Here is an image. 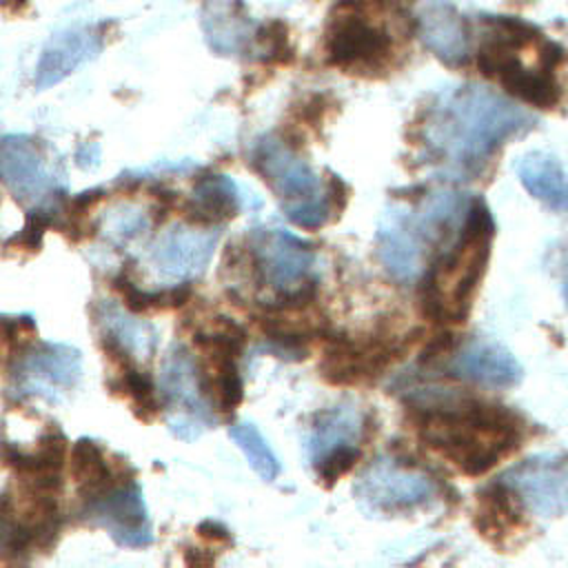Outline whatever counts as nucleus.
Returning <instances> with one entry per match:
<instances>
[{
    "label": "nucleus",
    "instance_id": "nucleus-24",
    "mask_svg": "<svg viewBox=\"0 0 568 568\" xmlns=\"http://www.w3.org/2000/svg\"><path fill=\"white\" fill-rule=\"evenodd\" d=\"M240 9L237 2H213L204 11L202 24L209 47L220 55L244 53L251 49V40L257 38L253 22Z\"/></svg>",
    "mask_w": 568,
    "mask_h": 568
},
{
    "label": "nucleus",
    "instance_id": "nucleus-31",
    "mask_svg": "<svg viewBox=\"0 0 568 568\" xmlns=\"http://www.w3.org/2000/svg\"><path fill=\"white\" fill-rule=\"evenodd\" d=\"M455 346H457L455 335H453L450 331H439V333H435V335L426 342V346L422 348L419 362L424 364V362H433V359H437V357H442V355H448V353L455 351Z\"/></svg>",
    "mask_w": 568,
    "mask_h": 568
},
{
    "label": "nucleus",
    "instance_id": "nucleus-11",
    "mask_svg": "<svg viewBox=\"0 0 568 568\" xmlns=\"http://www.w3.org/2000/svg\"><path fill=\"white\" fill-rule=\"evenodd\" d=\"M248 164L282 202V213L328 195V191L322 193L317 173L286 138L268 133L255 140Z\"/></svg>",
    "mask_w": 568,
    "mask_h": 568
},
{
    "label": "nucleus",
    "instance_id": "nucleus-5",
    "mask_svg": "<svg viewBox=\"0 0 568 568\" xmlns=\"http://www.w3.org/2000/svg\"><path fill=\"white\" fill-rule=\"evenodd\" d=\"M493 233L495 224L488 206L481 200H473L457 240L422 275L419 308L426 320L437 324L466 320L490 257Z\"/></svg>",
    "mask_w": 568,
    "mask_h": 568
},
{
    "label": "nucleus",
    "instance_id": "nucleus-35",
    "mask_svg": "<svg viewBox=\"0 0 568 568\" xmlns=\"http://www.w3.org/2000/svg\"><path fill=\"white\" fill-rule=\"evenodd\" d=\"M564 295H566V302H568V268H566V275H564Z\"/></svg>",
    "mask_w": 568,
    "mask_h": 568
},
{
    "label": "nucleus",
    "instance_id": "nucleus-16",
    "mask_svg": "<svg viewBox=\"0 0 568 568\" xmlns=\"http://www.w3.org/2000/svg\"><path fill=\"white\" fill-rule=\"evenodd\" d=\"M220 231H202L197 224H173L151 246V264L158 275L182 284L206 273Z\"/></svg>",
    "mask_w": 568,
    "mask_h": 568
},
{
    "label": "nucleus",
    "instance_id": "nucleus-17",
    "mask_svg": "<svg viewBox=\"0 0 568 568\" xmlns=\"http://www.w3.org/2000/svg\"><path fill=\"white\" fill-rule=\"evenodd\" d=\"M91 317L100 331L104 355L115 364L126 359H151L158 353V331L151 322L140 320L138 313L126 306H118L113 300H95Z\"/></svg>",
    "mask_w": 568,
    "mask_h": 568
},
{
    "label": "nucleus",
    "instance_id": "nucleus-20",
    "mask_svg": "<svg viewBox=\"0 0 568 568\" xmlns=\"http://www.w3.org/2000/svg\"><path fill=\"white\" fill-rule=\"evenodd\" d=\"M448 371L453 377L490 388L515 386L524 375L519 362L508 348L481 337H473L455 348Z\"/></svg>",
    "mask_w": 568,
    "mask_h": 568
},
{
    "label": "nucleus",
    "instance_id": "nucleus-4",
    "mask_svg": "<svg viewBox=\"0 0 568 568\" xmlns=\"http://www.w3.org/2000/svg\"><path fill=\"white\" fill-rule=\"evenodd\" d=\"M561 60L564 51L552 40L517 18H490L477 51L484 75L497 78L510 95L539 109H550L561 98L555 73Z\"/></svg>",
    "mask_w": 568,
    "mask_h": 568
},
{
    "label": "nucleus",
    "instance_id": "nucleus-28",
    "mask_svg": "<svg viewBox=\"0 0 568 568\" xmlns=\"http://www.w3.org/2000/svg\"><path fill=\"white\" fill-rule=\"evenodd\" d=\"M229 437L237 444V448L244 453L248 466L264 479L275 481L280 477V462L268 446L266 437L260 433V428L253 422H235L229 426Z\"/></svg>",
    "mask_w": 568,
    "mask_h": 568
},
{
    "label": "nucleus",
    "instance_id": "nucleus-9",
    "mask_svg": "<svg viewBox=\"0 0 568 568\" xmlns=\"http://www.w3.org/2000/svg\"><path fill=\"white\" fill-rule=\"evenodd\" d=\"M422 331L415 328L406 337L375 333L366 339H353L344 333L326 331L324 351L317 364L322 379L331 386H355L377 379L393 359H397Z\"/></svg>",
    "mask_w": 568,
    "mask_h": 568
},
{
    "label": "nucleus",
    "instance_id": "nucleus-19",
    "mask_svg": "<svg viewBox=\"0 0 568 568\" xmlns=\"http://www.w3.org/2000/svg\"><path fill=\"white\" fill-rule=\"evenodd\" d=\"M102 49V29L98 24H80L69 27L51 36L44 44L42 55L36 64V87L49 89L80 67L91 62Z\"/></svg>",
    "mask_w": 568,
    "mask_h": 568
},
{
    "label": "nucleus",
    "instance_id": "nucleus-6",
    "mask_svg": "<svg viewBox=\"0 0 568 568\" xmlns=\"http://www.w3.org/2000/svg\"><path fill=\"white\" fill-rule=\"evenodd\" d=\"M0 173L16 202L29 204V209L67 206L64 171L42 140L18 133L4 135L0 142Z\"/></svg>",
    "mask_w": 568,
    "mask_h": 568
},
{
    "label": "nucleus",
    "instance_id": "nucleus-12",
    "mask_svg": "<svg viewBox=\"0 0 568 568\" xmlns=\"http://www.w3.org/2000/svg\"><path fill=\"white\" fill-rule=\"evenodd\" d=\"M353 495L371 513H406L435 495V481L415 464L397 457L375 459L355 481Z\"/></svg>",
    "mask_w": 568,
    "mask_h": 568
},
{
    "label": "nucleus",
    "instance_id": "nucleus-3",
    "mask_svg": "<svg viewBox=\"0 0 568 568\" xmlns=\"http://www.w3.org/2000/svg\"><path fill=\"white\" fill-rule=\"evenodd\" d=\"M473 200L444 189L406 204H390L375 233L377 260L395 282L422 280L430 262L459 235Z\"/></svg>",
    "mask_w": 568,
    "mask_h": 568
},
{
    "label": "nucleus",
    "instance_id": "nucleus-22",
    "mask_svg": "<svg viewBox=\"0 0 568 568\" xmlns=\"http://www.w3.org/2000/svg\"><path fill=\"white\" fill-rule=\"evenodd\" d=\"M242 197L237 184L229 175L206 173L193 184L191 197L182 204L184 217L197 226H213L240 213Z\"/></svg>",
    "mask_w": 568,
    "mask_h": 568
},
{
    "label": "nucleus",
    "instance_id": "nucleus-23",
    "mask_svg": "<svg viewBox=\"0 0 568 568\" xmlns=\"http://www.w3.org/2000/svg\"><path fill=\"white\" fill-rule=\"evenodd\" d=\"M517 175L535 200L552 211L568 213V175L552 155L539 151L524 155L517 164Z\"/></svg>",
    "mask_w": 568,
    "mask_h": 568
},
{
    "label": "nucleus",
    "instance_id": "nucleus-10",
    "mask_svg": "<svg viewBox=\"0 0 568 568\" xmlns=\"http://www.w3.org/2000/svg\"><path fill=\"white\" fill-rule=\"evenodd\" d=\"M78 517L89 526L106 530L124 548H144L153 541L144 495L133 475H118L104 488L82 495Z\"/></svg>",
    "mask_w": 568,
    "mask_h": 568
},
{
    "label": "nucleus",
    "instance_id": "nucleus-25",
    "mask_svg": "<svg viewBox=\"0 0 568 568\" xmlns=\"http://www.w3.org/2000/svg\"><path fill=\"white\" fill-rule=\"evenodd\" d=\"M515 499V493L504 481H495L477 495L475 528L481 537L497 544L519 526L521 519Z\"/></svg>",
    "mask_w": 568,
    "mask_h": 568
},
{
    "label": "nucleus",
    "instance_id": "nucleus-33",
    "mask_svg": "<svg viewBox=\"0 0 568 568\" xmlns=\"http://www.w3.org/2000/svg\"><path fill=\"white\" fill-rule=\"evenodd\" d=\"M197 535H200L202 539L211 541V544H231V532H229V528H224L222 524L211 521V519H206V521H202V524L197 526Z\"/></svg>",
    "mask_w": 568,
    "mask_h": 568
},
{
    "label": "nucleus",
    "instance_id": "nucleus-27",
    "mask_svg": "<svg viewBox=\"0 0 568 568\" xmlns=\"http://www.w3.org/2000/svg\"><path fill=\"white\" fill-rule=\"evenodd\" d=\"M69 473H71V479L78 484L80 497L104 488L120 475L109 466L100 444L89 437H80L71 444Z\"/></svg>",
    "mask_w": 568,
    "mask_h": 568
},
{
    "label": "nucleus",
    "instance_id": "nucleus-29",
    "mask_svg": "<svg viewBox=\"0 0 568 568\" xmlns=\"http://www.w3.org/2000/svg\"><path fill=\"white\" fill-rule=\"evenodd\" d=\"M151 222H155L153 211H142L138 206L122 204V206L111 209L102 217V233L113 244L122 246V244L135 240L140 233H144L151 226Z\"/></svg>",
    "mask_w": 568,
    "mask_h": 568
},
{
    "label": "nucleus",
    "instance_id": "nucleus-8",
    "mask_svg": "<svg viewBox=\"0 0 568 568\" xmlns=\"http://www.w3.org/2000/svg\"><path fill=\"white\" fill-rule=\"evenodd\" d=\"M160 397L166 408L169 430L178 439L193 442L217 422L213 413L215 406L204 388L202 368L180 344L173 346L162 362Z\"/></svg>",
    "mask_w": 568,
    "mask_h": 568
},
{
    "label": "nucleus",
    "instance_id": "nucleus-13",
    "mask_svg": "<svg viewBox=\"0 0 568 568\" xmlns=\"http://www.w3.org/2000/svg\"><path fill=\"white\" fill-rule=\"evenodd\" d=\"M255 275L277 293H288L311 280L315 248L311 242L280 226L253 229L248 237Z\"/></svg>",
    "mask_w": 568,
    "mask_h": 568
},
{
    "label": "nucleus",
    "instance_id": "nucleus-30",
    "mask_svg": "<svg viewBox=\"0 0 568 568\" xmlns=\"http://www.w3.org/2000/svg\"><path fill=\"white\" fill-rule=\"evenodd\" d=\"M359 457H362V450L355 444L331 450L326 457H322L317 464H313L315 473H317V479L326 488H331L337 479H342L346 473L353 470V466L359 462Z\"/></svg>",
    "mask_w": 568,
    "mask_h": 568
},
{
    "label": "nucleus",
    "instance_id": "nucleus-14",
    "mask_svg": "<svg viewBox=\"0 0 568 568\" xmlns=\"http://www.w3.org/2000/svg\"><path fill=\"white\" fill-rule=\"evenodd\" d=\"M393 51L386 27L364 13L346 11L331 20L326 31V60L346 73L382 71Z\"/></svg>",
    "mask_w": 568,
    "mask_h": 568
},
{
    "label": "nucleus",
    "instance_id": "nucleus-26",
    "mask_svg": "<svg viewBox=\"0 0 568 568\" xmlns=\"http://www.w3.org/2000/svg\"><path fill=\"white\" fill-rule=\"evenodd\" d=\"M109 390L113 395H122L129 399L133 415L149 424L160 415L162 397L155 393V384L149 373L140 371L135 359H126L118 364V375L109 379Z\"/></svg>",
    "mask_w": 568,
    "mask_h": 568
},
{
    "label": "nucleus",
    "instance_id": "nucleus-1",
    "mask_svg": "<svg viewBox=\"0 0 568 568\" xmlns=\"http://www.w3.org/2000/svg\"><path fill=\"white\" fill-rule=\"evenodd\" d=\"M532 118L499 93L464 84L435 98L419 124L422 158L448 175H473Z\"/></svg>",
    "mask_w": 568,
    "mask_h": 568
},
{
    "label": "nucleus",
    "instance_id": "nucleus-21",
    "mask_svg": "<svg viewBox=\"0 0 568 568\" xmlns=\"http://www.w3.org/2000/svg\"><path fill=\"white\" fill-rule=\"evenodd\" d=\"M371 417L355 404H337L315 415L306 439V453L311 464H317L331 450L357 444L366 437Z\"/></svg>",
    "mask_w": 568,
    "mask_h": 568
},
{
    "label": "nucleus",
    "instance_id": "nucleus-15",
    "mask_svg": "<svg viewBox=\"0 0 568 568\" xmlns=\"http://www.w3.org/2000/svg\"><path fill=\"white\" fill-rule=\"evenodd\" d=\"M499 481L537 517L552 519L568 513V453L528 457L508 468Z\"/></svg>",
    "mask_w": 568,
    "mask_h": 568
},
{
    "label": "nucleus",
    "instance_id": "nucleus-18",
    "mask_svg": "<svg viewBox=\"0 0 568 568\" xmlns=\"http://www.w3.org/2000/svg\"><path fill=\"white\" fill-rule=\"evenodd\" d=\"M415 24L424 47L444 64L459 67L470 51V33L464 16L450 0H415Z\"/></svg>",
    "mask_w": 568,
    "mask_h": 568
},
{
    "label": "nucleus",
    "instance_id": "nucleus-34",
    "mask_svg": "<svg viewBox=\"0 0 568 568\" xmlns=\"http://www.w3.org/2000/svg\"><path fill=\"white\" fill-rule=\"evenodd\" d=\"M184 564L186 566H213L215 564V555L204 550V548H186L184 550Z\"/></svg>",
    "mask_w": 568,
    "mask_h": 568
},
{
    "label": "nucleus",
    "instance_id": "nucleus-32",
    "mask_svg": "<svg viewBox=\"0 0 568 568\" xmlns=\"http://www.w3.org/2000/svg\"><path fill=\"white\" fill-rule=\"evenodd\" d=\"M326 191H328V197H331V204H333V215L339 220L346 204H348V186L337 173L328 171V189Z\"/></svg>",
    "mask_w": 568,
    "mask_h": 568
},
{
    "label": "nucleus",
    "instance_id": "nucleus-2",
    "mask_svg": "<svg viewBox=\"0 0 568 568\" xmlns=\"http://www.w3.org/2000/svg\"><path fill=\"white\" fill-rule=\"evenodd\" d=\"M408 413L419 439L468 477L488 473L524 439V419L515 410L453 388H442L426 406H408Z\"/></svg>",
    "mask_w": 568,
    "mask_h": 568
},
{
    "label": "nucleus",
    "instance_id": "nucleus-7",
    "mask_svg": "<svg viewBox=\"0 0 568 568\" xmlns=\"http://www.w3.org/2000/svg\"><path fill=\"white\" fill-rule=\"evenodd\" d=\"M82 377V353L60 342L24 344L9 362L7 395L58 404Z\"/></svg>",
    "mask_w": 568,
    "mask_h": 568
}]
</instances>
